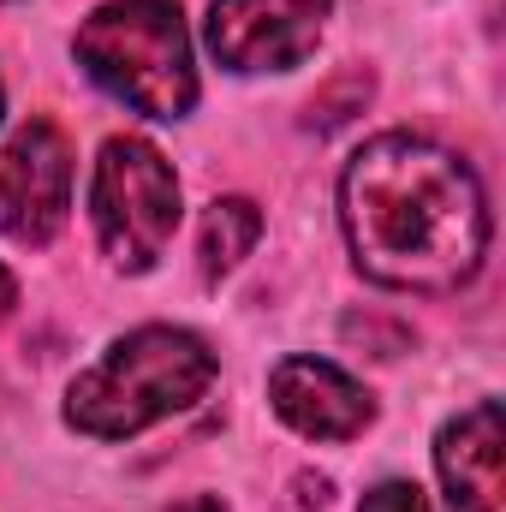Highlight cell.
<instances>
[{
    "label": "cell",
    "instance_id": "cell-1",
    "mask_svg": "<svg viewBox=\"0 0 506 512\" xmlns=\"http://www.w3.org/2000/svg\"><path fill=\"white\" fill-rule=\"evenodd\" d=\"M340 227L376 286L459 292L489 256V197L453 149L387 131L340 179Z\"/></svg>",
    "mask_w": 506,
    "mask_h": 512
},
{
    "label": "cell",
    "instance_id": "cell-2",
    "mask_svg": "<svg viewBox=\"0 0 506 512\" xmlns=\"http://www.w3.org/2000/svg\"><path fill=\"white\" fill-rule=\"evenodd\" d=\"M215 382V352L185 328H137L66 393V423L90 441H131L149 423L197 405Z\"/></svg>",
    "mask_w": 506,
    "mask_h": 512
},
{
    "label": "cell",
    "instance_id": "cell-3",
    "mask_svg": "<svg viewBox=\"0 0 506 512\" xmlns=\"http://www.w3.org/2000/svg\"><path fill=\"white\" fill-rule=\"evenodd\" d=\"M72 54L131 114L185 120L197 102V66H191V36L179 18V0H108V6H96L78 24Z\"/></svg>",
    "mask_w": 506,
    "mask_h": 512
},
{
    "label": "cell",
    "instance_id": "cell-4",
    "mask_svg": "<svg viewBox=\"0 0 506 512\" xmlns=\"http://www.w3.org/2000/svg\"><path fill=\"white\" fill-rule=\"evenodd\" d=\"M90 215L114 268L126 274L155 268L179 233V179L167 155L143 137H108L90 179Z\"/></svg>",
    "mask_w": 506,
    "mask_h": 512
},
{
    "label": "cell",
    "instance_id": "cell-5",
    "mask_svg": "<svg viewBox=\"0 0 506 512\" xmlns=\"http://www.w3.org/2000/svg\"><path fill=\"white\" fill-rule=\"evenodd\" d=\"M334 0H215L209 54L227 72H292L316 54Z\"/></svg>",
    "mask_w": 506,
    "mask_h": 512
},
{
    "label": "cell",
    "instance_id": "cell-6",
    "mask_svg": "<svg viewBox=\"0 0 506 512\" xmlns=\"http://www.w3.org/2000/svg\"><path fill=\"white\" fill-rule=\"evenodd\" d=\"M72 209V149L48 120L12 131L0 149V233L18 245H48Z\"/></svg>",
    "mask_w": 506,
    "mask_h": 512
},
{
    "label": "cell",
    "instance_id": "cell-7",
    "mask_svg": "<svg viewBox=\"0 0 506 512\" xmlns=\"http://www.w3.org/2000/svg\"><path fill=\"white\" fill-rule=\"evenodd\" d=\"M268 399H274V417L292 423L310 441H352L376 417V399L364 393V382H352L328 358H286V364H274Z\"/></svg>",
    "mask_w": 506,
    "mask_h": 512
},
{
    "label": "cell",
    "instance_id": "cell-8",
    "mask_svg": "<svg viewBox=\"0 0 506 512\" xmlns=\"http://www.w3.org/2000/svg\"><path fill=\"white\" fill-rule=\"evenodd\" d=\"M435 471L453 512H506V423L495 399H477L435 435Z\"/></svg>",
    "mask_w": 506,
    "mask_h": 512
},
{
    "label": "cell",
    "instance_id": "cell-9",
    "mask_svg": "<svg viewBox=\"0 0 506 512\" xmlns=\"http://www.w3.org/2000/svg\"><path fill=\"white\" fill-rule=\"evenodd\" d=\"M256 239H262V215H256L251 197H215V203L203 209V239H197L203 274H209V280L233 274V268L251 256Z\"/></svg>",
    "mask_w": 506,
    "mask_h": 512
},
{
    "label": "cell",
    "instance_id": "cell-10",
    "mask_svg": "<svg viewBox=\"0 0 506 512\" xmlns=\"http://www.w3.org/2000/svg\"><path fill=\"white\" fill-rule=\"evenodd\" d=\"M358 512H429V507H423L417 483H376V489L364 495V507H358Z\"/></svg>",
    "mask_w": 506,
    "mask_h": 512
},
{
    "label": "cell",
    "instance_id": "cell-11",
    "mask_svg": "<svg viewBox=\"0 0 506 512\" xmlns=\"http://www.w3.org/2000/svg\"><path fill=\"white\" fill-rule=\"evenodd\" d=\"M167 512H227L215 495H191V501H179V507H167Z\"/></svg>",
    "mask_w": 506,
    "mask_h": 512
},
{
    "label": "cell",
    "instance_id": "cell-12",
    "mask_svg": "<svg viewBox=\"0 0 506 512\" xmlns=\"http://www.w3.org/2000/svg\"><path fill=\"white\" fill-rule=\"evenodd\" d=\"M12 304H18V280H12V274H6V268H0V316H6V310H12Z\"/></svg>",
    "mask_w": 506,
    "mask_h": 512
}]
</instances>
